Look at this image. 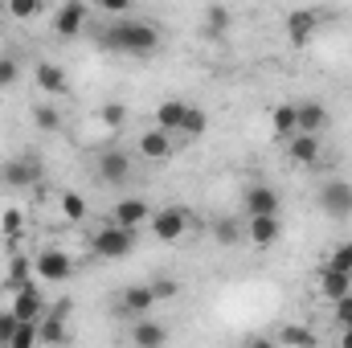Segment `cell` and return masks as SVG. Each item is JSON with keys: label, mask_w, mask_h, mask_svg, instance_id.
<instances>
[{"label": "cell", "mask_w": 352, "mask_h": 348, "mask_svg": "<svg viewBox=\"0 0 352 348\" xmlns=\"http://www.w3.org/2000/svg\"><path fill=\"white\" fill-rule=\"evenodd\" d=\"M209 230H213V242H221V246H238L246 238V221L242 217H217Z\"/></svg>", "instance_id": "cell-26"}, {"label": "cell", "mask_w": 352, "mask_h": 348, "mask_svg": "<svg viewBox=\"0 0 352 348\" xmlns=\"http://www.w3.org/2000/svg\"><path fill=\"white\" fill-rule=\"evenodd\" d=\"M148 287H152L156 303H164V299H176V295H180V283H176V279H156V283H148Z\"/></svg>", "instance_id": "cell-36"}, {"label": "cell", "mask_w": 352, "mask_h": 348, "mask_svg": "<svg viewBox=\"0 0 352 348\" xmlns=\"http://www.w3.org/2000/svg\"><path fill=\"white\" fill-rule=\"evenodd\" d=\"M148 234H152L156 242H164V246L188 242V234H192V213H188L184 205H164V209H156V213H152Z\"/></svg>", "instance_id": "cell-2"}, {"label": "cell", "mask_w": 352, "mask_h": 348, "mask_svg": "<svg viewBox=\"0 0 352 348\" xmlns=\"http://www.w3.org/2000/svg\"><path fill=\"white\" fill-rule=\"evenodd\" d=\"M98 123L111 127V131H119V127L127 123V107H123V102H107V107H98Z\"/></svg>", "instance_id": "cell-31"}, {"label": "cell", "mask_w": 352, "mask_h": 348, "mask_svg": "<svg viewBox=\"0 0 352 348\" xmlns=\"http://www.w3.org/2000/svg\"><path fill=\"white\" fill-rule=\"evenodd\" d=\"M8 348H41V328H37V324H16Z\"/></svg>", "instance_id": "cell-32"}, {"label": "cell", "mask_w": 352, "mask_h": 348, "mask_svg": "<svg viewBox=\"0 0 352 348\" xmlns=\"http://www.w3.org/2000/svg\"><path fill=\"white\" fill-rule=\"evenodd\" d=\"M12 332H16V320H12V312H0V348L12 345Z\"/></svg>", "instance_id": "cell-39"}, {"label": "cell", "mask_w": 352, "mask_h": 348, "mask_svg": "<svg viewBox=\"0 0 352 348\" xmlns=\"http://www.w3.org/2000/svg\"><path fill=\"white\" fill-rule=\"evenodd\" d=\"M58 209H62V217H66L70 226H82V221L90 217V205L78 197V193H70V188H66V193H58Z\"/></svg>", "instance_id": "cell-27"}, {"label": "cell", "mask_w": 352, "mask_h": 348, "mask_svg": "<svg viewBox=\"0 0 352 348\" xmlns=\"http://www.w3.org/2000/svg\"><path fill=\"white\" fill-rule=\"evenodd\" d=\"M287 160L295 168H320L324 164V140L320 135H295V140H287Z\"/></svg>", "instance_id": "cell-15"}, {"label": "cell", "mask_w": 352, "mask_h": 348, "mask_svg": "<svg viewBox=\"0 0 352 348\" xmlns=\"http://www.w3.org/2000/svg\"><path fill=\"white\" fill-rule=\"evenodd\" d=\"M320 21H324L320 8H295V12H287V37H291V45H307L316 37Z\"/></svg>", "instance_id": "cell-16"}, {"label": "cell", "mask_w": 352, "mask_h": 348, "mask_svg": "<svg viewBox=\"0 0 352 348\" xmlns=\"http://www.w3.org/2000/svg\"><path fill=\"white\" fill-rule=\"evenodd\" d=\"M94 173H98L102 184H123L131 176V156L123 148H102L98 160H94Z\"/></svg>", "instance_id": "cell-13"}, {"label": "cell", "mask_w": 352, "mask_h": 348, "mask_svg": "<svg viewBox=\"0 0 352 348\" xmlns=\"http://www.w3.org/2000/svg\"><path fill=\"white\" fill-rule=\"evenodd\" d=\"M37 328H41V348H62L70 340V303H54Z\"/></svg>", "instance_id": "cell-11"}, {"label": "cell", "mask_w": 352, "mask_h": 348, "mask_svg": "<svg viewBox=\"0 0 352 348\" xmlns=\"http://www.w3.org/2000/svg\"><path fill=\"white\" fill-rule=\"evenodd\" d=\"M242 348H278V345H274V336H246Z\"/></svg>", "instance_id": "cell-40"}, {"label": "cell", "mask_w": 352, "mask_h": 348, "mask_svg": "<svg viewBox=\"0 0 352 348\" xmlns=\"http://www.w3.org/2000/svg\"><path fill=\"white\" fill-rule=\"evenodd\" d=\"M205 131H209V115H205L201 107H192L188 119H184V131H180V135H184V140H197V135H205Z\"/></svg>", "instance_id": "cell-33"}, {"label": "cell", "mask_w": 352, "mask_h": 348, "mask_svg": "<svg viewBox=\"0 0 352 348\" xmlns=\"http://www.w3.org/2000/svg\"><path fill=\"white\" fill-rule=\"evenodd\" d=\"M0 234H4V242H16L25 234V213L21 209H4L0 213Z\"/></svg>", "instance_id": "cell-30"}, {"label": "cell", "mask_w": 352, "mask_h": 348, "mask_svg": "<svg viewBox=\"0 0 352 348\" xmlns=\"http://www.w3.org/2000/svg\"><path fill=\"white\" fill-rule=\"evenodd\" d=\"M8 312H12V320H16V324H41V316L50 312V303H45V295L37 291V283H29V287L12 291Z\"/></svg>", "instance_id": "cell-10"}, {"label": "cell", "mask_w": 352, "mask_h": 348, "mask_svg": "<svg viewBox=\"0 0 352 348\" xmlns=\"http://www.w3.org/2000/svg\"><path fill=\"white\" fill-rule=\"evenodd\" d=\"M0 184L4 188H37L41 184V160L37 156H8L0 164Z\"/></svg>", "instance_id": "cell-7"}, {"label": "cell", "mask_w": 352, "mask_h": 348, "mask_svg": "<svg viewBox=\"0 0 352 348\" xmlns=\"http://www.w3.org/2000/svg\"><path fill=\"white\" fill-rule=\"evenodd\" d=\"M168 345V328L152 316L131 320V348H164Z\"/></svg>", "instance_id": "cell-20"}, {"label": "cell", "mask_w": 352, "mask_h": 348, "mask_svg": "<svg viewBox=\"0 0 352 348\" xmlns=\"http://www.w3.org/2000/svg\"><path fill=\"white\" fill-rule=\"evenodd\" d=\"M295 123H299V135H324L328 131V107L320 98H303V102H295Z\"/></svg>", "instance_id": "cell-17"}, {"label": "cell", "mask_w": 352, "mask_h": 348, "mask_svg": "<svg viewBox=\"0 0 352 348\" xmlns=\"http://www.w3.org/2000/svg\"><path fill=\"white\" fill-rule=\"evenodd\" d=\"M316 201H320V209H324L332 221H349L352 217V184L349 180H340V176L324 180L320 193H316Z\"/></svg>", "instance_id": "cell-5"}, {"label": "cell", "mask_w": 352, "mask_h": 348, "mask_svg": "<svg viewBox=\"0 0 352 348\" xmlns=\"http://www.w3.org/2000/svg\"><path fill=\"white\" fill-rule=\"evenodd\" d=\"M226 25H230V12H226L221 4H213V8L205 12V29H209V33H226Z\"/></svg>", "instance_id": "cell-37"}, {"label": "cell", "mask_w": 352, "mask_h": 348, "mask_svg": "<svg viewBox=\"0 0 352 348\" xmlns=\"http://www.w3.org/2000/svg\"><path fill=\"white\" fill-rule=\"evenodd\" d=\"M152 205L144 201V197H123V201H115L111 205V226H119V230H127V234H140L148 221H152Z\"/></svg>", "instance_id": "cell-8"}, {"label": "cell", "mask_w": 352, "mask_h": 348, "mask_svg": "<svg viewBox=\"0 0 352 348\" xmlns=\"http://www.w3.org/2000/svg\"><path fill=\"white\" fill-rule=\"evenodd\" d=\"M336 348H352V328H344V332L336 336Z\"/></svg>", "instance_id": "cell-42"}, {"label": "cell", "mask_w": 352, "mask_h": 348, "mask_svg": "<svg viewBox=\"0 0 352 348\" xmlns=\"http://www.w3.org/2000/svg\"><path fill=\"white\" fill-rule=\"evenodd\" d=\"M324 270H336V274H352V238L340 242L328 259H324Z\"/></svg>", "instance_id": "cell-29"}, {"label": "cell", "mask_w": 352, "mask_h": 348, "mask_svg": "<svg viewBox=\"0 0 352 348\" xmlns=\"http://www.w3.org/2000/svg\"><path fill=\"white\" fill-rule=\"evenodd\" d=\"M8 17H12V21H37V17H45V4L21 0V4H8Z\"/></svg>", "instance_id": "cell-35"}, {"label": "cell", "mask_w": 352, "mask_h": 348, "mask_svg": "<svg viewBox=\"0 0 352 348\" xmlns=\"http://www.w3.org/2000/svg\"><path fill=\"white\" fill-rule=\"evenodd\" d=\"M33 123H37L41 131H62V111H58L54 102H37V107H33Z\"/></svg>", "instance_id": "cell-28"}, {"label": "cell", "mask_w": 352, "mask_h": 348, "mask_svg": "<svg viewBox=\"0 0 352 348\" xmlns=\"http://www.w3.org/2000/svg\"><path fill=\"white\" fill-rule=\"evenodd\" d=\"M278 238H283V217H246V242L250 246L270 250Z\"/></svg>", "instance_id": "cell-19"}, {"label": "cell", "mask_w": 352, "mask_h": 348, "mask_svg": "<svg viewBox=\"0 0 352 348\" xmlns=\"http://www.w3.org/2000/svg\"><path fill=\"white\" fill-rule=\"evenodd\" d=\"M102 50H115V54H127V58H152L164 41L160 25L148 21V17H123L119 25H111L102 37Z\"/></svg>", "instance_id": "cell-1"}, {"label": "cell", "mask_w": 352, "mask_h": 348, "mask_svg": "<svg viewBox=\"0 0 352 348\" xmlns=\"http://www.w3.org/2000/svg\"><path fill=\"white\" fill-rule=\"evenodd\" d=\"M87 21H90V8L82 0H70V4H58L50 12V33L62 37V41H70V37H78L87 29Z\"/></svg>", "instance_id": "cell-6"}, {"label": "cell", "mask_w": 352, "mask_h": 348, "mask_svg": "<svg viewBox=\"0 0 352 348\" xmlns=\"http://www.w3.org/2000/svg\"><path fill=\"white\" fill-rule=\"evenodd\" d=\"M16 83H21V62L12 54H0V90L16 87Z\"/></svg>", "instance_id": "cell-34"}, {"label": "cell", "mask_w": 352, "mask_h": 348, "mask_svg": "<svg viewBox=\"0 0 352 348\" xmlns=\"http://www.w3.org/2000/svg\"><path fill=\"white\" fill-rule=\"evenodd\" d=\"M29 283H37V279H33V259L21 254V250H12V254H8V266H4V291L12 295V291H21V287H29Z\"/></svg>", "instance_id": "cell-21"}, {"label": "cell", "mask_w": 352, "mask_h": 348, "mask_svg": "<svg viewBox=\"0 0 352 348\" xmlns=\"http://www.w3.org/2000/svg\"><path fill=\"white\" fill-rule=\"evenodd\" d=\"M152 307H156V295H152V287H148V283H131V287H123V291H119V312H123V316L144 320Z\"/></svg>", "instance_id": "cell-18"}, {"label": "cell", "mask_w": 352, "mask_h": 348, "mask_svg": "<svg viewBox=\"0 0 352 348\" xmlns=\"http://www.w3.org/2000/svg\"><path fill=\"white\" fill-rule=\"evenodd\" d=\"M242 209H246V217H278V209H283V197H278V188L274 184H246L242 188Z\"/></svg>", "instance_id": "cell-9"}, {"label": "cell", "mask_w": 352, "mask_h": 348, "mask_svg": "<svg viewBox=\"0 0 352 348\" xmlns=\"http://www.w3.org/2000/svg\"><path fill=\"white\" fill-rule=\"evenodd\" d=\"M320 295L328 303H340L344 295H352V274H336V270H320Z\"/></svg>", "instance_id": "cell-25"}, {"label": "cell", "mask_w": 352, "mask_h": 348, "mask_svg": "<svg viewBox=\"0 0 352 348\" xmlns=\"http://www.w3.org/2000/svg\"><path fill=\"white\" fill-rule=\"evenodd\" d=\"M332 320H336V328H340V332L352 328V295H344L340 303H332Z\"/></svg>", "instance_id": "cell-38"}, {"label": "cell", "mask_w": 352, "mask_h": 348, "mask_svg": "<svg viewBox=\"0 0 352 348\" xmlns=\"http://www.w3.org/2000/svg\"><path fill=\"white\" fill-rule=\"evenodd\" d=\"M274 345L278 348H316L320 345V336H316L311 328H303V324H278Z\"/></svg>", "instance_id": "cell-24"}, {"label": "cell", "mask_w": 352, "mask_h": 348, "mask_svg": "<svg viewBox=\"0 0 352 348\" xmlns=\"http://www.w3.org/2000/svg\"><path fill=\"white\" fill-rule=\"evenodd\" d=\"M33 83H37V90H45V98H58V94H66V90H70L66 70H62V66H54V62H37V66H33Z\"/></svg>", "instance_id": "cell-22"}, {"label": "cell", "mask_w": 352, "mask_h": 348, "mask_svg": "<svg viewBox=\"0 0 352 348\" xmlns=\"http://www.w3.org/2000/svg\"><path fill=\"white\" fill-rule=\"evenodd\" d=\"M102 8H107V12H127V4H123V0H102Z\"/></svg>", "instance_id": "cell-41"}, {"label": "cell", "mask_w": 352, "mask_h": 348, "mask_svg": "<svg viewBox=\"0 0 352 348\" xmlns=\"http://www.w3.org/2000/svg\"><path fill=\"white\" fill-rule=\"evenodd\" d=\"M90 250L98 254V259L115 262V259H127L131 250H135V234H127V230H119V226H102V230H94L90 234Z\"/></svg>", "instance_id": "cell-3"}, {"label": "cell", "mask_w": 352, "mask_h": 348, "mask_svg": "<svg viewBox=\"0 0 352 348\" xmlns=\"http://www.w3.org/2000/svg\"><path fill=\"white\" fill-rule=\"evenodd\" d=\"M135 152H140L148 164H164V160L176 152V135L160 131V127H148V131L135 135Z\"/></svg>", "instance_id": "cell-12"}, {"label": "cell", "mask_w": 352, "mask_h": 348, "mask_svg": "<svg viewBox=\"0 0 352 348\" xmlns=\"http://www.w3.org/2000/svg\"><path fill=\"white\" fill-rule=\"evenodd\" d=\"M33 279L37 283H70L74 279V259L66 254V250H58V246H45L37 259H33Z\"/></svg>", "instance_id": "cell-4"}, {"label": "cell", "mask_w": 352, "mask_h": 348, "mask_svg": "<svg viewBox=\"0 0 352 348\" xmlns=\"http://www.w3.org/2000/svg\"><path fill=\"white\" fill-rule=\"evenodd\" d=\"M188 111H192V102L173 94V98H164V102L152 111V127H160V131H168V135H180V131H184Z\"/></svg>", "instance_id": "cell-14"}, {"label": "cell", "mask_w": 352, "mask_h": 348, "mask_svg": "<svg viewBox=\"0 0 352 348\" xmlns=\"http://www.w3.org/2000/svg\"><path fill=\"white\" fill-rule=\"evenodd\" d=\"M270 135L274 140H295L299 135V123H295V102H278L274 111H270Z\"/></svg>", "instance_id": "cell-23"}]
</instances>
